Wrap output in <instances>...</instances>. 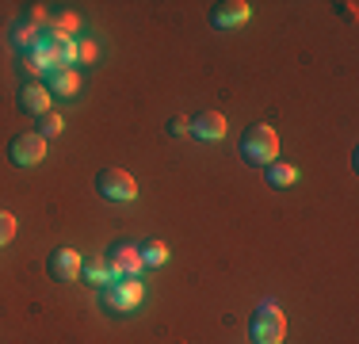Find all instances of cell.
<instances>
[{
	"label": "cell",
	"mask_w": 359,
	"mask_h": 344,
	"mask_svg": "<svg viewBox=\"0 0 359 344\" xmlns=\"http://www.w3.org/2000/svg\"><path fill=\"white\" fill-rule=\"evenodd\" d=\"M241 161H249L256 168H268L279 161V134L268 123H252L241 134Z\"/></svg>",
	"instance_id": "cell-1"
},
{
	"label": "cell",
	"mask_w": 359,
	"mask_h": 344,
	"mask_svg": "<svg viewBox=\"0 0 359 344\" xmlns=\"http://www.w3.org/2000/svg\"><path fill=\"white\" fill-rule=\"evenodd\" d=\"M249 337L252 344H283L287 337V314L279 310V303H260V310L252 314L249 322Z\"/></svg>",
	"instance_id": "cell-2"
},
{
	"label": "cell",
	"mask_w": 359,
	"mask_h": 344,
	"mask_svg": "<svg viewBox=\"0 0 359 344\" xmlns=\"http://www.w3.org/2000/svg\"><path fill=\"white\" fill-rule=\"evenodd\" d=\"M142 298H145V283L130 279V275H123V279L100 287V306L111 310V314H130V310L142 306Z\"/></svg>",
	"instance_id": "cell-3"
},
{
	"label": "cell",
	"mask_w": 359,
	"mask_h": 344,
	"mask_svg": "<svg viewBox=\"0 0 359 344\" xmlns=\"http://www.w3.org/2000/svg\"><path fill=\"white\" fill-rule=\"evenodd\" d=\"M96 192L104 195V199H111V203H134L138 199V184H134V176L123 172V168H104L100 172Z\"/></svg>",
	"instance_id": "cell-4"
},
{
	"label": "cell",
	"mask_w": 359,
	"mask_h": 344,
	"mask_svg": "<svg viewBox=\"0 0 359 344\" xmlns=\"http://www.w3.org/2000/svg\"><path fill=\"white\" fill-rule=\"evenodd\" d=\"M8 157H12V165H20V168L39 165V161L46 157V138H42L39 131H31V134H15V138H12V145H8Z\"/></svg>",
	"instance_id": "cell-5"
},
{
	"label": "cell",
	"mask_w": 359,
	"mask_h": 344,
	"mask_svg": "<svg viewBox=\"0 0 359 344\" xmlns=\"http://www.w3.org/2000/svg\"><path fill=\"white\" fill-rule=\"evenodd\" d=\"M81 253L76 249H54V253L46 256V272H50V279H57V283H73V279H81Z\"/></svg>",
	"instance_id": "cell-6"
},
{
	"label": "cell",
	"mask_w": 359,
	"mask_h": 344,
	"mask_svg": "<svg viewBox=\"0 0 359 344\" xmlns=\"http://www.w3.org/2000/svg\"><path fill=\"white\" fill-rule=\"evenodd\" d=\"M187 134L199 138V142H222L226 138V115L222 111H199L187 126Z\"/></svg>",
	"instance_id": "cell-7"
},
{
	"label": "cell",
	"mask_w": 359,
	"mask_h": 344,
	"mask_svg": "<svg viewBox=\"0 0 359 344\" xmlns=\"http://www.w3.org/2000/svg\"><path fill=\"white\" fill-rule=\"evenodd\" d=\"M252 15V4H245V0H226V4H215L210 8V23L215 27H241V23H249Z\"/></svg>",
	"instance_id": "cell-8"
},
{
	"label": "cell",
	"mask_w": 359,
	"mask_h": 344,
	"mask_svg": "<svg viewBox=\"0 0 359 344\" xmlns=\"http://www.w3.org/2000/svg\"><path fill=\"white\" fill-rule=\"evenodd\" d=\"M107 264H111V272L118 275V279H123V275H130V279H138L142 275V253L134 245H115L111 249V256H107Z\"/></svg>",
	"instance_id": "cell-9"
},
{
	"label": "cell",
	"mask_w": 359,
	"mask_h": 344,
	"mask_svg": "<svg viewBox=\"0 0 359 344\" xmlns=\"http://www.w3.org/2000/svg\"><path fill=\"white\" fill-rule=\"evenodd\" d=\"M81 88V77H76V69L69 65H57L46 73V92H54V96H73V92Z\"/></svg>",
	"instance_id": "cell-10"
},
{
	"label": "cell",
	"mask_w": 359,
	"mask_h": 344,
	"mask_svg": "<svg viewBox=\"0 0 359 344\" xmlns=\"http://www.w3.org/2000/svg\"><path fill=\"white\" fill-rule=\"evenodd\" d=\"M81 279H84V283H92V287H107V283H115V279H118V275L111 272L107 256H92V260H84V264H81Z\"/></svg>",
	"instance_id": "cell-11"
},
{
	"label": "cell",
	"mask_w": 359,
	"mask_h": 344,
	"mask_svg": "<svg viewBox=\"0 0 359 344\" xmlns=\"http://www.w3.org/2000/svg\"><path fill=\"white\" fill-rule=\"evenodd\" d=\"M20 107L31 111V115H46L50 111V92L42 88V84H27V88L20 92Z\"/></svg>",
	"instance_id": "cell-12"
},
{
	"label": "cell",
	"mask_w": 359,
	"mask_h": 344,
	"mask_svg": "<svg viewBox=\"0 0 359 344\" xmlns=\"http://www.w3.org/2000/svg\"><path fill=\"white\" fill-rule=\"evenodd\" d=\"M264 176H268V184H271V187H290V184L298 180V168H294V165H287V161H276V165L264 168Z\"/></svg>",
	"instance_id": "cell-13"
},
{
	"label": "cell",
	"mask_w": 359,
	"mask_h": 344,
	"mask_svg": "<svg viewBox=\"0 0 359 344\" xmlns=\"http://www.w3.org/2000/svg\"><path fill=\"white\" fill-rule=\"evenodd\" d=\"M138 253H142V264H145V268H161V264L168 260V245H165V241H145Z\"/></svg>",
	"instance_id": "cell-14"
},
{
	"label": "cell",
	"mask_w": 359,
	"mask_h": 344,
	"mask_svg": "<svg viewBox=\"0 0 359 344\" xmlns=\"http://www.w3.org/2000/svg\"><path fill=\"white\" fill-rule=\"evenodd\" d=\"M62 131H65V123H62V115H57V111L39 115V134L42 138H54V134H62Z\"/></svg>",
	"instance_id": "cell-15"
},
{
	"label": "cell",
	"mask_w": 359,
	"mask_h": 344,
	"mask_svg": "<svg viewBox=\"0 0 359 344\" xmlns=\"http://www.w3.org/2000/svg\"><path fill=\"white\" fill-rule=\"evenodd\" d=\"M12 237H15V218L8 211H0V249H4Z\"/></svg>",
	"instance_id": "cell-16"
},
{
	"label": "cell",
	"mask_w": 359,
	"mask_h": 344,
	"mask_svg": "<svg viewBox=\"0 0 359 344\" xmlns=\"http://www.w3.org/2000/svg\"><path fill=\"white\" fill-rule=\"evenodd\" d=\"M96 58H100L96 42H88V39H81V42H76V62H96Z\"/></svg>",
	"instance_id": "cell-17"
},
{
	"label": "cell",
	"mask_w": 359,
	"mask_h": 344,
	"mask_svg": "<svg viewBox=\"0 0 359 344\" xmlns=\"http://www.w3.org/2000/svg\"><path fill=\"white\" fill-rule=\"evenodd\" d=\"M187 126H191V119H184V115H172V119H168V134H172V138H184Z\"/></svg>",
	"instance_id": "cell-18"
},
{
	"label": "cell",
	"mask_w": 359,
	"mask_h": 344,
	"mask_svg": "<svg viewBox=\"0 0 359 344\" xmlns=\"http://www.w3.org/2000/svg\"><path fill=\"white\" fill-rule=\"evenodd\" d=\"M340 12H344L348 20H355V4H352V0H344V4H340Z\"/></svg>",
	"instance_id": "cell-19"
}]
</instances>
